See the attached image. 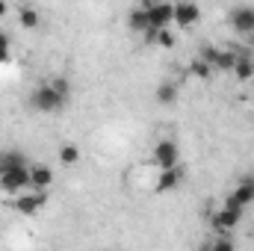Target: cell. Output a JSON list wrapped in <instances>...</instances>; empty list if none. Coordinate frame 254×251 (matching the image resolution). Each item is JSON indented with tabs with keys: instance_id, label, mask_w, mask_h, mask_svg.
Here are the masks:
<instances>
[{
	"instance_id": "5b68a950",
	"label": "cell",
	"mask_w": 254,
	"mask_h": 251,
	"mask_svg": "<svg viewBox=\"0 0 254 251\" xmlns=\"http://www.w3.org/2000/svg\"><path fill=\"white\" fill-rule=\"evenodd\" d=\"M151 160H154V166H160V169H172V166H178V160H181V148H178V142H175V139H163V142H157Z\"/></svg>"
},
{
	"instance_id": "e0dca14e",
	"label": "cell",
	"mask_w": 254,
	"mask_h": 251,
	"mask_svg": "<svg viewBox=\"0 0 254 251\" xmlns=\"http://www.w3.org/2000/svg\"><path fill=\"white\" fill-rule=\"evenodd\" d=\"M190 74H192V77H198V80H210L213 65L207 63V60H201V57H195V60L190 63Z\"/></svg>"
},
{
	"instance_id": "8fae6325",
	"label": "cell",
	"mask_w": 254,
	"mask_h": 251,
	"mask_svg": "<svg viewBox=\"0 0 254 251\" xmlns=\"http://www.w3.org/2000/svg\"><path fill=\"white\" fill-rule=\"evenodd\" d=\"M181 181H184V169H181V166H172V169H160V178H157L154 189H157L160 195H166V192H175V189L181 187Z\"/></svg>"
},
{
	"instance_id": "9c48e42d",
	"label": "cell",
	"mask_w": 254,
	"mask_h": 251,
	"mask_svg": "<svg viewBox=\"0 0 254 251\" xmlns=\"http://www.w3.org/2000/svg\"><path fill=\"white\" fill-rule=\"evenodd\" d=\"M198 57L213 65V71H231L234 63H237V54L234 51H219V48H201Z\"/></svg>"
},
{
	"instance_id": "d4e9b609",
	"label": "cell",
	"mask_w": 254,
	"mask_h": 251,
	"mask_svg": "<svg viewBox=\"0 0 254 251\" xmlns=\"http://www.w3.org/2000/svg\"><path fill=\"white\" fill-rule=\"evenodd\" d=\"M172 3H178V0H172Z\"/></svg>"
},
{
	"instance_id": "6da1fadb",
	"label": "cell",
	"mask_w": 254,
	"mask_h": 251,
	"mask_svg": "<svg viewBox=\"0 0 254 251\" xmlns=\"http://www.w3.org/2000/svg\"><path fill=\"white\" fill-rule=\"evenodd\" d=\"M65 104H68V95L60 92L51 80H48V83H42V86H36V89H33V95H30V110H33V113H39V116L63 113Z\"/></svg>"
},
{
	"instance_id": "d6986e66",
	"label": "cell",
	"mask_w": 254,
	"mask_h": 251,
	"mask_svg": "<svg viewBox=\"0 0 254 251\" xmlns=\"http://www.w3.org/2000/svg\"><path fill=\"white\" fill-rule=\"evenodd\" d=\"M57 157H60L63 166H77V163H80V148H77V145H63Z\"/></svg>"
},
{
	"instance_id": "2e32d148",
	"label": "cell",
	"mask_w": 254,
	"mask_h": 251,
	"mask_svg": "<svg viewBox=\"0 0 254 251\" xmlns=\"http://www.w3.org/2000/svg\"><path fill=\"white\" fill-rule=\"evenodd\" d=\"M15 166H27L24 154H21V151H3V154H0V172L15 169Z\"/></svg>"
},
{
	"instance_id": "277c9868",
	"label": "cell",
	"mask_w": 254,
	"mask_h": 251,
	"mask_svg": "<svg viewBox=\"0 0 254 251\" xmlns=\"http://www.w3.org/2000/svg\"><path fill=\"white\" fill-rule=\"evenodd\" d=\"M198 21H201V6H198V0H178V3H175V27L192 30Z\"/></svg>"
},
{
	"instance_id": "7402d4cb",
	"label": "cell",
	"mask_w": 254,
	"mask_h": 251,
	"mask_svg": "<svg viewBox=\"0 0 254 251\" xmlns=\"http://www.w3.org/2000/svg\"><path fill=\"white\" fill-rule=\"evenodd\" d=\"M207 249H216V251H234V240H231V237H225V234H219V237H216V240H213V243H210Z\"/></svg>"
},
{
	"instance_id": "3957f363",
	"label": "cell",
	"mask_w": 254,
	"mask_h": 251,
	"mask_svg": "<svg viewBox=\"0 0 254 251\" xmlns=\"http://www.w3.org/2000/svg\"><path fill=\"white\" fill-rule=\"evenodd\" d=\"M243 216H246V210H237V207H228V204H222V210H216L213 213V219H210V228L216 231V234H231L240 222H243Z\"/></svg>"
},
{
	"instance_id": "8992f818",
	"label": "cell",
	"mask_w": 254,
	"mask_h": 251,
	"mask_svg": "<svg viewBox=\"0 0 254 251\" xmlns=\"http://www.w3.org/2000/svg\"><path fill=\"white\" fill-rule=\"evenodd\" d=\"M45 204H48V189H30V192L15 198V210L21 216H36Z\"/></svg>"
},
{
	"instance_id": "7a4b0ae2",
	"label": "cell",
	"mask_w": 254,
	"mask_h": 251,
	"mask_svg": "<svg viewBox=\"0 0 254 251\" xmlns=\"http://www.w3.org/2000/svg\"><path fill=\"white\" fill-rule=\"evenodd\" d=\"M0 189L6 195H18L24 189H30V166H15L0 172Z\"/></svg>"
},
{
	"instance_id": "9a60e30c",
	"label": "cell",
	"mask_w": 254,
	"mask_h": 251,
	"mask_svg": "<svg viewBox=\"0 0 254 251\" xmlns=\"http://www.w3.org/2000/svg\"><path fill=\"white\" fill-rule=\"evenodd\" d=\"M127 27L133 30V33H145L148 27H151V18H148V12L139 6V9H133L130 15H127Z\"/></svg>"
},
{
	"instance_id": "30bf717a",
	"label": "cell",
	"mask_w": 254,
	"mask_h": 251,
	"mask_svg": "<svg viewBox=\"0 0 254 251\" xmlns=\"http://www.w3.org/2000/svg\"><path fill=\"white\" fill-rule=\"evenodd\" d=\"M145 12L151 18V27H169V24H175V3L172 0H160L157 6H151Z\"/></svg>"
},
{
	"instance_id": "603a6c76",
	"label": "cell",
	"mask_w": 254,
	"mask_h": 251,
	"mask_svg": "<svg viewBox=\"0 0 254 251\" xmlns=\"http://www.w3.org/2000/svg\"><path fill=\"white\" fill-rule=\"evenodd\" d=\"M160 0H142V9H151V6H157Z\"/></svg>"
},
{
	"instance_id": "7c38bea8",
	"label": "cell",
	"mask_w": 254,
	"mask_h": 251,
	"mask_svg": "<svg viewBox=\"0 0 254 251\" xmlns=\"http://www.w3.org/2000/svg\"><path fill=\"white\" fill-rule=\"evenodd\" d=\"M51 187H54L51 166H42V163L30 166V189H51Z\"/></svg>"
},
{
	"instance_id": "52a82bcc",
	"label": "cell",
	"mask_w": 254,
	"mask_h": 251,
	"mask_svg": "<svg viewBox=\"0 0 254 251\" xmlns=\"http://www.w3.org/2000/svg\"><path fill=\"white\" fill-rule=\"evenodd\" d=\"M228 21H231L234 33H240V36H254V9L252 6H234L231 15H228Z\"/></svg>"
},
{
	"instance_id": "44dd1931",
	"label": "cell",
	"mask_w": 254,
	"mask_h": 251,
	"mask_svg": "<svg viewBox=\"0 0 254 251\" xmlns=\"http://www.w3.org/2000/svg\"><path fill=\"white\" fill-rule=\"evenodd\" d=\"M154 45H160V48H175V36H172V30L169 27H160V33H157V42Z\"/></svg>"
},
{
	"instance_id": "ffe728a7",
	"label": "cell",
	"mask_w": 254,
	"mask_h": 251,
	"mask_svg": "<svg viewBox=\"0 0 254 251\" xmlns=\"http://www.w3.org/2000/svg\"><path fill=\"white\" fill-rule=\"evenodd\" d=\"M3 63H12V42H9V36L0 30V65Z\"/></svg>"
},
{
	"instance_id": "4fadbf2b",
	"label": "cell",
	"mask_w": 254,
	"mask_h": 251,
	"mask_svg": "<svg viewBox=\"0 0 254 251\" xmlns=\"http://www.w3.org/2000/svg\"><path fill=\"white\" fill-rule=\"evenodd\" d=\"M154 98H157L163 107H172V104H178V98H181V89H178L172 80H166V83H160V86H157Z\"/></svg>"
},
{
	"instance_id": "ba28073f",
	"label": "cell",
	"mask_w": 254,
	"mask_h": 251,
	"mask_svg": "<svg viewBox=\"0 0 254 251\" xmlns=\"http://www.w3.org/2000/svg\"><path fill=\"white\" fill-rule=\"evenodd\" d=\"M225 204H228V207H237V210H246L249 204H254V175L243 178L240 187L225 198Z\"/></svg>"
},
{
	"instance_id": "ac0fdd59",
	"label": "cell",
	"mask_w": 254,
	"mask_h": 251,
	"mask_svg": "<svg viewBox=\"0 0 254 251\" xmlns=\"http://www.w3.org/2000/svg\"><path fill=\"white\" fill-rule=\"evenodd\" d=\"M18 24H21L24 30H36V27H39V12H36L33 6H24V9L18 12Z\"/></svg>"
},
{
	"instance_id": "cb8c5ba5",
	"label": "cell",
	"mask_w": 254,
	"mask_h": 251,
	"mask_svg": "<svg viewBox=\"0 0 254 251\" xmlns=\"http://www.w3.org/2000/svg\"><path fill=\"white\" fill-rule=\"evenodd\" d=\"M6 12H9V3H6V0H0V18H3Z\"/></svg>"
},
{
	"instance_id": "5bb4252c",
	"label": "cell",
	"mask_w": 254,
	"mask_h": 251,
	"mask_svg": "<svg viewBox=\"0 0 254 251\" xmlns=\"http://www.w3.org/2000/svg\"><path fill=\"white\" fill-rule=\"evenodd\" d=\"M231 71H234V77H237V80H243V83H246V80H252V77H254V60L249 57V54H237V63H234Z\"/></svg>"
}]
</instances>
